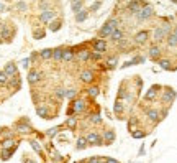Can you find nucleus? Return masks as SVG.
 <instances>
[{
    "label": "nucleus",
    "instance_id": "c9c22d12",
    "mask_svg": "<svg viewBox=\"0 0 177 163\" xmlns=\"http://www.w3.org/2000/svg\"><path fill=\"white\" fill-rule=\"evenodd\" d=\"M76 147H77V150H84L85 147H87V140H85V137H81V138H79Z\"/></svg>",
    "mask_w": 177,
    "mask_h": 163
},
{
    "label": "nucleus",
    "instance_id": "2eb2a0df",
    "mask_svg": "<svg viewBox=\"0 0 177 163\" xmlns=\"http://www.w3.org/2000/svg\"><path fill=\"white\" fill-rule=\"evenodd\" d=\"M102 137H104V145H112L113 140H115V132L113 130H105V133Z\"/></svg>",
    "mask_w": 177,
    "mask_h": 163
},
{
    "label": "nucleus",
    "instance_id": "7c9ffc66",
    "mask_svg": "<svg viewBox=\"0 0 177 163\" xmlns=\"http://www.w3.org/2000/svg\"><path fill=\"white\" fill-rule=\"evenodd\" d=\"M15 152V147H12V148H3V152H2V156L0 158L2 160H8L10 156H12V153Z\"/></svg>",
    "mask_w": 177,
    "mask_h": 163
},
{
    "label": "nucleus",
    "instance_id": "7ed1b4c3",
    "mask_svg": "<svg viewBox=\"0 0 177 163\" xmlns=\"http://www.w3.org/2000/svg\"><path fill=\"white\" fill-rule=\"evenodd\" d=\"M172 31L170 30V25H162V26H157L156 30H154V40L156 41H162V40L167 36V35Z\"/></svg>",
    "mask_w": 177,
    "mask_h": 163
},
{
    "label": "nucleus",
    "instance_id": "39448f33",
    "mask_svg": "<svg viewBox=\"0 0 177 163\" xmlns=\"http://www.w3.org/2000/svg\"><path fill=\"white\" fill-rule=\"evenodd\" d=\"M144 2L143 0H131V2L126 3V10L130 12V13H138V12L141 10V7H144Z\"/></svg>",
    "mask_w": 177,
    "mask_h": 163
},
{
    "label": "nucleus",
    "instance_id": "f704fd0d",
    "mask_svg": "<svg viewBox=\"0 0 177 163\" xmlns=\"http://www.w3.org/2000/svg\"><path fill=\"white\" fill-rule=\"evenodd\" d=\"M136 124H138V117H130V120H128V130L133 132L135 127H136Z\"/></svg>",
    "mask_w": 177,
    "mask_h": 163
},
{
    "label": "nucleus",
    "instance_id": "680f3d73",
    "mask_svg": "<svg viewBox=\"0 0 177 163\" xmlns=\"http://www.w3.org/2000/svg\"><path fill=\"white\" fill-rule=\"evenodd\" d=\"M3 41V40H2V35H0V43H2Z\"/></svg>",
    "mask_w": 177,
    "mask_h": 163
},
{
    "label": "nucleus",
    "instance_id": "412c9836",
    "mask_svg": "<svg viewBox=\"0 0 177 163\" xmlns=\"http://www.w3.org/2000/svg\"><path fill=\"white\" fill-rule=\"evenodd\" d=\"M74 56H76V55H74V50H71V48H66L64 51H62V61L69 63V61L74 60Z\"/></svg>",
    "mask_w": 177,
    "mask_h": 163
},
{
    "label": "nucleus",
    "instance_id": "f257e3e1",
    "mask_svg": "<svg viewBox=\"0 0 177 163\" xmlns=\"http://www.w3.org/2000/svg\"><path fill=\"white\" fill-rule=\"evenodd\" d=\"M115 28H118V20H108L104 26L100 28V33H99V38H110V35H112V31L115 30Z\"/></svg>",
    "mask_w": 177,
    "mask_h": 163
},
{
    "label": "nucleus",
    "instance_id": "1a4fd4ad",
    "mask_svg": "<svg viewBox=\"0 0 177 163\" xmlns=\"http://www.w3.org/2000/svg\"><path fill=\"white\" fill-rule=\"evenodd\" d=\"M54 15H56V12L54 10H43L41 12V15H39V20H41L43 23H48V22H51L54 18Z\"/></svg>",
    "mask_w": 177,
    "mask_h": 163
},
{
    "label": "nucleus",
    "instance_id": "ea45409f",
    "mask_svg": "<svg viewBox=\"0 0 177 163\" xmlns=\"http://www.w3.org/2000/svg\"><path fill=\"white\" fill-rule=\"evenodd\" d=\"M117 63H118V60H117V58H110V60L107 61V66H108V69H115V68H117Z\"/></svg>",
    "mask_w": 177,
    "mask_h": 163
},
{
    "label": "nucleus",
    "instance_id": "052dcab7",
    "mask_svg": "<svg viewBox=\"0 0 177 163\" xmlns=\"http://www.w3.org/2000/svg\"><path fill=\"white\" fill-rule=\"evenodd\" d=\"M26 163H36V161H33V160H30V161H26Z\"/></svg>",
    "mask_w": 177,
    "mask_h": 163
},
{
    "label": "nucleus",
    "instance_id": "c03bdc74",
    "mask_svg": "<svg viewBox=\"0 0 177 163\" xmlns=\"http://www.w3.org/2000/svg\"><path fill=\"white\" fill-rule=\"evenodd\" d=\"M54 94H56V97H58V99H62V97H66V89H62V87H58Z\"/></svg>",
    "mask_w": 177,
    "mask_h": 163
},
{
    "label": "nucleus",
    "instance_id": "864d4df0",
    "mask_svg": "<svg viewBox=\"0 0 177 163\" xmlns=\"http://www.w3.org/2000/svg\"><path fill=\"white\" fill-rule=\"evenodd\" d=\"M58 132H59V127H53V129H49V132H48V137H54Z\"/></svg>",
    "mask_w": 177,
    "mask_h": 163
},
{
    "label": "nucleus",
    "instance_id": "49530a36",
    "mask_svg": "<svg viewBox=\"0 0 177 163\" xmlns=\"http://www.w3.org/2000/svg\"><path fill=\"white\" fill-rule=\"evenodd\" d=\"M130 63H131V66H135V65H138V63H144V58H143V56H136Z\"/></svg>",
    "mask_w": 177,
    "mask_h": 163
},
{
    "label": "nucleus",
    "instance_id": "de8ad7c7",
    "mask_svg": "<svg viewBox=\"0 0 177 163\" xmlns=\"http://www.w3.org/2000/svg\"><path fill=\"white\" fill-rule=\"evenodd\" d=\"M100 3H102L100 0H97V2H94L92 5H90V12H97V10L100 8Z\"/></svg>",
    "mask_w": 177,
    "mask_h": 163
},
{
    "label": "nucleus",
    "instance_id": "3c124183",
    "mask_svg": "<svg viewBox=\"0 0 177 163\" xmlns=\"http://www.w3.org/2000/svg\"><path fill=\"white\" fill-rule=\"evenodd\" d=\"M31 147H33V150H35V152L41 153V147H39V143H38V142H35V140H33V142H31Z\"/></svg>",
    "mask_w": 177,
    "mask_h": 163
},
{
    "label": "nucleus",
    "instance_id": "473e14b6",
    "mask_svg": "<svg viewBox=\"0 0 177 163\" xmlns=\"http://www.w3.org/2000/svg\"><path fill=\"white\" fill-rule=\"evenodd\" d=\"M87 94H89L90 97H97V96L100 94V87H97V86L89 87V89H87Z\"/></svg>",
    "mask_w": 177,
    "mask_h": 163
},
{
    "label": "nucleus",
    "instance_id": "603ef678",
    "mask_svg": "<svg viewBox=\"0 0 177 163\" xmlns=\"http://www.w3.org/2000/svg\"><path fill=\"white\" fill-rule=\"evenodd\" d=\"M102 58V53H99V51H94L92 55H90V60H95V61H99Z\"/></svg>",
    "mask_w": 177,
    "mask_h": 163
},
{
    "label": "nucleus",
    "instance_id": "bb28decb",
    "mask_svg": "<svg viewBox=\"0 0 177 163\" xmlns=\"http://www.w3.org/2000/svg\"><path fill=\"white\" fill-rule=\"evenodd\" d=\"M90 55H92L90 51L82 50V51H79V53H77V58H79L81 61H89V60H90Z\"/></svg>",
    "mask_w": 177,
    "mask_h": 163
},
{
    "label": "nucleus",
    "instance_id": "09e8293b",
    "mask_svg": "<svg viewBox=\"0 0 177 163\" xmlns=\"http://www.w3.org/2000/svg\"><path fill=\"white\" fill-rule=\"evenodd\" d=\"M131 135H133V138H143L146 133H144V132H136V130H133V132H131Z\"/></svg>",
    "mask_w": 177,
    "mask_h": 163
},
{
    "label": "nucleus",
    "instance_id": "37998d69",
    "mask_svg": "<svg viewBox=\"0 0 177 163\" xmlns=\"http://www.w3.org/2000/svg\"><path fill=\"white\" fill-rule=\"evenodd\" d=\"M87 163H105V156H92Z\"/></svg>",
    "mask_w": 177,
    "mask_h": 163
},
{
    "label": "nucleus",
    "instance_id": "13d9d810",
    "mask_svg": "<svg viewBox=\"0 0 177 163\" xmlns=\"http://www.w3.org/2000/svg\"><path fill=\"white\" fill-rule=\"evenodd\" d=\"M3 10H5V5H3V3H0V13H2Z\"/></svg>",
    "mask_w": 177,
    "mask_h": 163
},
{
    "label": "nucleus",
    "instance_id": "f3484780",
    "mask_svg": "<svg viewBox=\"0 0 177 163\" xmlns=\"http://www.w3.org/2000/svg\"><path fill=\"white\" fill-rule=\"evenodd\" d=\"M95 79V76H94V73L92 71H82L81 73V81L82 83H92V81Z\"/></svg>",
    "mask_w": 177,
    "mask_h": 163
},
{
    "label": "nucleus",
    "instance_id": "c85d7f7f",
    "mask_svg": "<svg viewBox=\"0 0 177 163\" xmlns=\"http://www.w3.org/2000/svg\"><path fill=\"white\" fill-rule=\"evenodd\" d=\"M82 8H84V0H76V2H72V12L74 13L81 12Z\"/></svg>",
    "mask_w": 177,
    "mask_h": 163
},
{
    "label": "nucleus",
    "instance_id": "5701e85b",
    "mask_svg": "<svg viewBox=\"0 0 177 163\" xmlns=\"http://www.w3.org/2000/svg\"><path fill=\"white\" fill-rule=\"evenodd\" d=\"M123 110H125V104L122 101H117L115 104H113V112H115L117 115H122Z\"/></svg>",
    "mask_w": 177,
    "mask_h": 163
},
{
    "label": "nucleus",
    "instance_id": "bf43d9fd",
    "mask_svg": "<svg viewBox=\"0 0 177 163\" xmlns=\"http://www.w3.org/2000/svg\"><path fill=\"white\" fill-rule=\"evenodd\" d=\"M172 33H174V35H177V26H175L174 30H172Z\"/></svg>",
    "mask_w": 177,
    "mask_h": 163
},
{
    "label": "nucleus",
    "instance_id": "a19ab883",
    "mask_svg": "<svg viewBox=\"0 0 177 163\" xmlns=\"http://www.w3.org/2000/svg\"><path fill=\"white\" fill-rule=\"evenodd\" d=\"M2 147L3 148H12V147H15V142L12 140V138H7V140H3V143H2Z\"/></svg>",
    "mask_w": 177,
    "mask_h": 163
},
{
    "label": "nucleus",
    "instance_id": "e2e57ef3",
    "mask_svg": "<svg viewBox=\"0 0 177 163\" xmlns=\"http://www.w3.org/2000/svg\"><path fill=\"white\" fill-rule=\"evenodd\" d=\"M172 2H174V3H177V0H172Z\"/></svg>",
    "mask_w": 177,
    "mask_h": 163
},
{
    "label": "nucleus",
    "instance_id": "9d476101",
    "mask_svg": "<svg viewBox=\"0 0 177 163\" xmlns=\"http://www.w3.org/2000/svg\"><path fill=\"white\" fill-rule=\"evenodd\" d=\"M175 96H177V94H175L174 89H166L164 94H162V102H164V104H170V102L175 99Z\"/></svg>",
    "mask_w": 177,
    "mask_h": 163
},
{
    "label": "nucleus",
    "instance_id": "ddd939ff",
    "mask_svg": "<svg viewBox=\"0 0 177 163\" xmlns=\"http://www.w3.org/2000/svg\"><path fill=\"white\" fill-rule=\"evenodd\" d=\"M3 71L7 73L10 78H12V76H16V74H18V68H16L15 63H8V65H5Z\"/></svg>",
    "mask_w": 177,
    "mask_h": 163
},
{
    "label": "nucleus",
    "instance_id": "4468645a",
    "mask_svg": "<svg viewBox=\"0 0 177 163\" xmlns=\"http://www.w3.org/2000/svg\"><path fill=\"white\" fill-rule=\"evenodd\" d=\"M149 58L154 61H157V60H161V48L156 45H153L151 48H149Z\"/></svg>",
    "mask_w": 177,
    "mask_h": 163
},
{
    "label": "nucleus",
    "instance_id": "cd10ccee",
    "mask_svg": "<svg viewBox=\"0 0 177 163\" xmlns=\"http://www.w3.org/2000/svg\"><path fill=\"white\" fill-rule=\"evenodd\" d=\"M167 45L170 46V48H174V46H177V35H174L172 31H170L167 35Z\"/></svg>",
    "mask_w": 177,
    "mask_h": 163
},
{
    "label": "nucleus",
    "instance_id": "72a5a7b5",
    "mask_svg": "<svg viewBox=\"0 0 177 163\" xmlns=\"http://www.w3.org/2000/svg\"><path fill=\"white\" fill-rule=\"evenodd\" d=\"M44 35H46V31H44L43 28H35V31H33V36H35V40L44 38Z\"/></svg>",
    "mask_w": 177,
    "mask_h": 163
},
{
    "label": "nucleus",
    "instance_id": "0e129e2a",
    "mask_svg": "<svg viewBox=\"0 0 177 163\" xmlns=\"http://www.w3.org/2000/svg\"><path fill=\"white\" fill-rule=\"evenodd\" d=\"M72 2H76V0H72Z\"/></svg>",
    "mask_w": 177,
    "mask_h": 163
},
{
    "label": "nucleus",
    "instance_id": "6e6d98bb",
    "mask_svg": "<svg viewBox=\"0 0 177 163\" xmlns=\"http://www.w3.org/2000/svg\"><path fill=\"white\" fill-rule=\"evenodd\" d=\"M21 66H23V68H30V58H25V60L23 61H21Z\"/></svg>",
    "mask_w": 177,
    "mask_h": 163
},
{
    "label": "nucleus",
    "instance_id": "dca6fc26",
    "mask_svg": "<svg viewBox=\"0 0 177 163\" xmlns=\"http://www.w3.org/2000/svg\"><path fill=\"white\" fill-rule=\"evenodd\" d=\"M110 40H112L113 43L122 41V40H123V31L120 30V28H115V30L112 31V35H110Z\"/></svg>",
    "mask_w": 177,
    "mask_h": 163
},
{
    "label": "nucleus",
    "instance_id": "e433bc0d",
    "mask_svg": "<svg viewBox=\"0 0 177 163\" xmlns=\"http://www.w3.org/2000/svg\"><path fill=\"white\" fill-rule=\"evenodd\" d=\"M66 125L74 130V129H76V125H77V119L76 117H69V119H67V122H66Z\"/></svg>",
    "mask_w": 177,
    "mask_h": 163
},
{
    "label": "nucleus",
    "instance_id": "9b49d317",
    "mask_svg": "<svg viewBox=\"0 0 177 163\" xmlns=\"http://www.w3.org/2000/svg\"><path fill=\"white\" fill-rule=\"evenodd\" d=\"M94 50L99 51V53H105V51H107V41L104 38L95 40V41H94Z\"/></svg>",
    "mask_w": 177,
    "mask_h": 163
},
{
    "label": "nucleus",
    "instance_id": "5fc2aeb1",
    "mask_svg": "<svg viewBox=\"0 0 177 163\" xmlns=\"http://www.w3.org/2000/svg\"><path fill=\"white\" fill-rule=\"evenodd\" d=\"M39 8H41V10H48L49 8V3L43 0V2H39Z\"/></svg>",
    "mask_w": 177,
    "mask_h": 163
},
{
    "label": "nucleus",
    "instance_id": "393cba45",
    "mask_svg": "<svg viewBox=\"0 0 177 163\" xmlns=\"http://www.w3.org/2000/svg\"><path fill=\"white\" fill-rule=\"evenodd\" d=\"M39 58L41 60H51L53 58V50H49V48H44L39 51Z\"/></svg>",
    "mask_w": 177,
    "mask_h": 163
},
{
    "label": "nucleus",
    "instance_id": "8fccbe9b",
    "mask_svg": "<svg viewBox=\"0 0 177 163\" xmlns=\"http://www.w3.org/2000/svg\"><path fill=\"white\" fill-rule=\"evenodd\" d=\"M28 7H26V3L25 2H18L16 3V10H20V12H25Z\"/></svg>",
    "mask_w": 177,
    "mask_h": 163
},
{
    "label": "nucleus",
    "instance_id": "a18cd8bd",
    "mask_svg": "<svg viewBox=\"0 0 177 163\" xmlns=\"http://www.w3.org/2000/svg\"><path fill=\"white\" fill-rule=\"evenodd\" d=\"M76 96H77V89H66V97L74 99Z\"/></svg>",
    "mask_w": 177,
    "mask_h": 163
},
{
    "label": "nucleus",
    "instance_id": "4d7b16f0",
    "mask_svg": "<svg viewBox=\"0 0 177 163\" xmlns=\"http://www.w3.org/2000/svg\"><path fill=\"white\" fill-rule=\"evenodd\" d=\"M105 163H120V161H117L115 158H112V156H107V158H105Z\"/></svg>",
    "mask_w": 177,
    "mask_h": 163
},
{
    "label": "nucleus",
    "instance_id": "a878e982",
    "mask_svg": "<svg viewBox=\"0 0 177 163\" xmlns=\"http://www.w3.org/2000/svg\"><path fill=\"white\" fill-rule=\"evenodd\" d=\"M8 86L15 87V89H18V87L21 86V81H20V78H18V74H16V76H12V78L8 79Z\"/></svg>",
    "mask_w": 177,
    "mask_h": 163
},
{
    "label": "nucleus",
    "instance_id": "423d86ee",
    "mask_svg": "<svg viewBox=\"0 0 177 163\" xmlns=\"http://www.w3.org/2000/svg\"><path fill=\"white\" fill-rule=\"evenodd\" d=\"M0 35H2L3 41L10 43V41H12V36H13V31L8 28V25H5V23H2V25H0Z\"/></svg>",
    "mask_w": 177,
    "mask_h": 163
},
{
    "label": "nucleus",
    "instance_id": "f03ea898",
    "mask_svg": "<svg viewBox=\"0 0 177 163\" xmlns=\"http://www.w3.org/2000/svg\"><path fill=\"white\" fill-rule=\"evenodd\" d=\"M154 15V8L151 7V5H144L138 13H136V18H138V22H144V20H148V18H151V17Z\"/></svg>",
    "mask_w": 177,
    "mask_h": 163
},
{
    "label": "nucleus",
    "instance_id": "f8f14e48",
    "mask_svg": "<svg viewBox=\"0 0 177 163\" xmlns=\"http://www.w3.org/2000/svg\"><path fill=\"white\" fill-rule=\"evenodd\" d=\"M148 38H149V31H146V30L138 31V33L135 35V41H136V43H139V45L146 43V41H148Z\"/></svg>",
    "mask_w": 177,
    "mask_h": 163
},
{
    "label": "nucleus",
    "instance_id": "58836bf2",
    "mask_svg": "<svg viewBox=\"0 0 177 163\" xmlns=\"http://www.w3.org/2000/svg\"><path fill=\"white\" fill-rule=\"evenodd\" d=\"M8 79H10V76L5 71H0V84H7L8 83Z\"/></svg>",
    "mask_w": 177,
    "mask_h": 163
},
{
    "label": "nucleus",
    "instance_id": "6ab92c4d",
    "mask_svg": "<svg viewBox=\"0 0 177 163\" xmlns=\"http://www.w3.org/2000/svg\"><path fill=\"white\" fill-rule=\"evenodd\" d=\"M157 89H159V86L151 87V89L144 94V99H146V101H154V99H156V96H157Z\"/></svg>",
    "mask_w": 177,
    "mask_h": 163
},
{
    "label": "nucleus",
    "instance_id": "b1692460",
    "mask_svg": "<svg viewBox=\"0 0 177 163\" xmlns=\"http://www.w3.org/2000/svg\"><path fill=\"white\" fill-rule=\"evenodd\" d=\"M16 130L21 132V133H28L31 129H30V125H28L26 120H25V122H18V124H16Z\"/></svg>",
    "mask_w": 177,
    "mask_h": 163
},
{
    "label": "nucleus",
    "instance_id": "aec40b11",
    "mask_svg": "<svg viewBox=\"0 0 177 163\" xmlns=\"http://www.w3.org/2000/svg\"><path fill=\"white\" fill-rule=\"evenodd\" d=\"M36 114L39 115V117H43V119H51L49 117V110L46 106H38L36 107Z\"/></svg>",
    "mask_w": 177,
    "mask_h": 163
},
{
    "label": "nucleus",
    "instance_id": "20e7f679",
    "mask_svg": "<svg viewBox=\"0 0 177 163\" xmlns=\"http://www.w3.org/2000/svg\"><path fill=\"white\" fill-rule=\"evenodd\" d=\"M85 140H87V143L90 145H104V137L100 135V133H97V132H90L87 133V137H85Z\"/></svg>",
    "mask_w": 177,
    "mask_h": 163
},
{
    "label": "nucleus",
    "instance_id": "6e6552de",
    "mask_svg": "<svg viewBox=\"0 0 177 163\" xmlns=\"http://www.w3.org/2000/svg\"><path fill=\"white\" fill-rule=\"evenodd\" d=\"M85 107H87V104H85L84 99H76V101L72 102V112L74 114H82Z\"/></svg>",
    "mask_w": 177,
    "mask_h": 163
},
{
    "label": "nucleus",
    "instance_id": "4be33fe9",
    "mask_svg": "<svg viewBox=\"0 0 177 163\" xmlns=\"http://www.w3.org/2000/svg\"><path fill=\"white\" fill-rule=\"evenodd\" d=\"M87 17H89V10H81V12H77L76 13V22L77 23H82V22H85L87 20Z\"/></svg>",
    "mask_w": 177,
    "mask_h": 163
},
{
    "label": "nucleus",
    "instance_id": "c756f323",
    "mask_svg": "<svg viewBox=\"0 0 177 163\" xmlns=\"http://www.w3.org/2000/svg\"><path fill=\"white\" fill-rule=\"evenodd\" d=\"M62 51H64V48H56V50H53V60H54V61H62Z\"/></svg>",
    "mask_w": 177,
    "mask_h": 163
},
{
    "label": "nucleus",
    "instance_id": "4c0bfd02",
    "mask_svg": "<svg viewBox=\"0 0 177 163\" xmlns=\"http://www.w3.org/2000/svg\"><path fill=\"white\" fill-rule=\"evenodd\" d=\"M89 120L92 122V124H100V122H102V115L100 114H92Z\"/></svg>",
    "mask_w": 177,
    "mask_h": 163
},
{
    "label": "nucleus",
    "instance_id": "79ce46f5",
    "mask_svg": "<svg viewBox=\"0 0 177 163\" xmlns=\"http://www.w3.org/2000/svg\"><path fill=\"white\" fill-rule=\"evenodd\" d=\"M159 61V66L162 69H170V61L169 60H157Z\"/></svg>",
    "mask_w": 177,
    "mask_h": 163
},
{
    "label": "nucleus",
    "instance_id": "0eeeda50",
    "mask_svg": "<svg viewBox=\"0 0 177 163\" xmlns=\"http://www.w3.org/2000/svg\"><path fill=\"white\" fill-rule=\"evenodd\" d=\"M41 79H43V74L39 73L38 69H30V73H28V83L30 84H38Z\"/></svg>",
    "mask_w": 177,
    "mask_h": 163
},
{
    "label": "nucleus",
    "instance_id": "a211bd4d",
    "mask_svg": "<svg viewBox=\"0 0 177 163\" xmlns=\"http://www.w3.org/2000/svg\"><path fill=\"white\" fill-rule=\"evenodd\" d=\"M146 115H148V119H149L151 122H159V119H161V117H159V112L156 109H148Z\"/></svg>",
    "mask_w": 177,
    "mask_h": 163
},
{
    "label": "nucleus",
    "instance_id": "2f4dec72",
    "mask_svg": "<svg viewBox=\"0 0 177 163\" xmlns=\"http://www.w3.org/2000/svg\"><path fill=\"white\" fill-rule=\"evenodd\" d=\"M61 26H62L61 20H54V22H51L49 30H51V31H59V30H61Z\"/></svg>",
    "mask_w": 177,
    "mask_h": 163
}]
</instances>
